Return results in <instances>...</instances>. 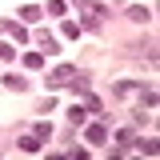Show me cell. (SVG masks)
Returning a JSON list of instances; mask_svg holds the SVG:
<instances>
[{
	"mask_svg": "<svg viewBox=\"0 0 160 160\" xmlns=\"http://www.w3.org/2000/svg\"><path fill=\"white\" fill-rule=\"evenodd\" d=\"M72 80H76V68H72V64H60L56 72L48 76V84H52V88H64V84H72Z\"/></svg>",
	"mask_w": 160,
	"mask_h": 160,
	"instance_id": "obj_1",
	"label": "cell"
},
{
	"mask_svg": "<svg viewBox=\"0 0 160 160\" xmlns=\"http://www.w3.org/2000/svg\"><path fill=\"white\" fill-rule=\"evenodd\" d=\"M36 44H40V48H48V52H60V44H56V36H52L48 28H40V32H36Z\"/></svg>",
	"mask_w": 160,
	"mask_h": 160,
	"instance_id": "obj_2",
	"label": "cell"
},
{
	"mask_svg": "<svg viewBox=\"0 0 160 160\" xmlns=\"http://www.w3.org/2000/svg\"><path fill=\"white\" fill-rule=\"evenodd\" d=\"M84 136L92 140V144H104V140H108V128H104V124H88V132H84Z\"/></svg>",
	"mask_w": 160,
	"mask_h": 160,
	"instance_id": "obj_3",
	"label": "cell"
},
{
	"mask_svg": "<svg viewBox=\"0 0 160 160\" xmlns=\"http://www.w3.org/2000/svg\"><path fill=\"white\" fill-rule=\"evenodd\" d=\"M40 16H44V12H40L36 4H24V8H20V20H24V24H36Z\"/></svg>",
	"mask_w": 160,
	"mask_h": 160,
	"instance_id": "obj_4",
	"label": "cell"
},
{
	"mask_svg": "<svg viewBox=\"0 0 160 160\" xmlns=\"http://www.w3.org/2000/svg\"><path fill=\"white\" fill-rule=\"evenodd\" d=\"M128 20H136V24H148V20H152V12H148V8H128Z\"/></svg>",
	"mask_w": 160,
	"mask_h": 160,
	"instance_id": "obj_5",
	"label": "cell"
},
{
	"mask_svg": "<svg viewBox=\"0 0 160 160\" xmlns=\"http://www.w3.org/2000/svg\"><path fill=\"white\" fill-rule=\"evenodd\" d=\"M60 32H64V40H80V24H76V20H64Z\"/></svg>",
	"mask_w": 160,
	"mask_h": 160,
	"instance_id": "obj_6",
	"label": "cell"
},
{
	"mask_svg": "<svg viewBox=\"0 0 160 160\" xmlns=\"http://www.w3.org/2000/svg\"><path fill=\"white\" fill-rule=\"evenodd\" d=\"M24 68H32V72L44 68V56H40V52H24Z\"/></svg>",
	"mask_w": 160,
	"mask_h": 160,
	"instance_id": "obj_7",
	"label": "cell"
},
{
	"mask_svg": "<svg viewBox=\"0 0 160 160\" xmlns=\"http://www.w3.org/2000/svg\"><path fill=\"white\" fill-rule=\"evenodd\" d=\"M24 84L28 80H20V76H4V88H12V92H24Z\"/></svg>",
	"mask_w": 160,
	"mask_h": 160,
	"instance_id": "obj_8",
	"label": "cell"
},
{
	"mask_svg": "<svg viewBox=\"0 0 160 160\" xmlns=\"http://www.w3.org/2000/svg\"><path fill=\"white\" fill-rule=\"evenodd\" d=\"M20 148H24V152H36L40 140H36V136H20Z\"/></svg>",
	"mask_w": 160,
	"mask_h": 160,
	"instance_id": "obj_9",
	"label": "cell"
},
{
	"mask_svg": "<svg viewBox=\"0 0 160 160\" xmlns=\"http://www.w3.org/2000/svg\"><path fill=\"white\" fill-rule=\"evenodd\" d=\"M8 32L16 36V44H24V40H28V32H24V24H8Z\"/></svg>",
	"mask_w": 160,
	"mask_h": 160,
	"instance_id": "obj_10",
	"label": "cell"
},
{
	"mask_svg": "<svg viewBox=\"0 0 160 160\" xmlns=\"http://www.w3.org/2000/svg\"><path fill=\"white\" fill-rule=\"evenodd\" d=\"M140 152H144V156H156V140H152V136L140 140Z\"/></svg>",
	"mask_w": 160,
	"mask_h": 160,
	"instance_id": "obj_11",
	"label": "cell"
},
{
	"mask_svg": "<svg viewBox=\"0 0 160 160\" xmlns=\"http://www.w3.org/2000/svg\"><path fill=\"white\" fill-rule=\"evenodd\" d=\"M64 8H68L64 0H48V12H52V16H64Z\"/></svg>",
	"mask_w": 160,
	"mask_h": 160,
	"instance_id": "obj_12",
	"label": "cell"
},
{
	"mask_svg": "<svg viewBox=\"0 0 160 160\" xmlns=\"http://www.w3.org/2000/svg\"><path fill=\"white\" fill-rule=\"evenodd\" d=\"M48 132H52V128H48V120H40V124H36V132H32V136H36V140H48Z\"/></svg>",
	"mask_w": 160,
	"mask_h": 160,
	"instance_id": "obj_13",
	"label": "cell"
},
{
	"mask_svg": "<svg viewBox=\"0 0 160 160\" xmlns=\"http://www.w3.org/2000/svg\"><path fill=\"white\" fill-rule=\"evenodd\" d=\"M84 116H88V112H84L80 104H76V108H72V112H68V120H72V124H84Z\"/></svg>",
	"mask_w": 160,
	"mask_h": 160,
	"instance_id": "obj_14",
	"label": "cell"
},
{
	"mask_svg": "<svg viewBox=\"0 0 160 160\" xmlns=\"http://www.w3.org/2000/svg\"><path fill=\"white\" fill-rule=\"evenodd\" d=\"M76 8H84V12H96V0H72Z\"/></svg>",
	"mask_w": 160,
	"mask_h": 160,
	"instance_id": "obj_15",
	"label": "cell"
},
{
	"mask_svg": "<svg viewBox=\"0 0 160 160\" xmlns=\"http://www.w3.org/2000/svg\"><path fill=\"white\" fill-rule=\"evenodd\" d=\"M16 56V48H12V44H0V60H12Z\"/></svg>",
	"mask_w": 160,
	"mask_h": 160,
	"instance_id": "obj_16",
	"label": "cell"
}]
</instances>
